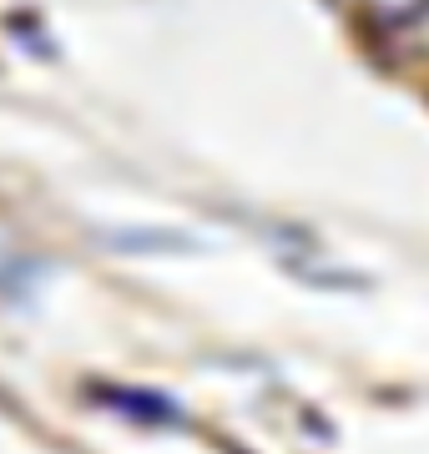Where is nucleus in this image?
Returning a JSON list of instances; mask_svg holds the SVG:
<instances>
[{
    "mask_svg": "<svg viewBox=\"0 0 429 454\" xmlns=\"http://www.w3.org/2000/svg\"><path fill=\"white\" fill-rule=\"evenodd\" d=\"M369 16L379 20V26H389V31H399V26H414V20L429 11V0H359Z\"/></svg>",
    "mask_w": 429,
    "mask_h": 454,
    "instance_id": "nucleus-1",
    "label": "nucleus"
}]
</instances>
